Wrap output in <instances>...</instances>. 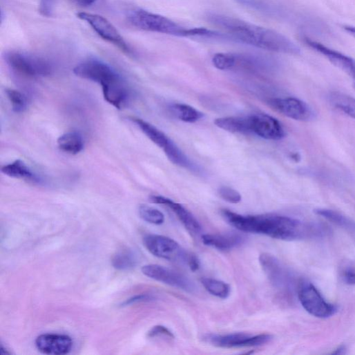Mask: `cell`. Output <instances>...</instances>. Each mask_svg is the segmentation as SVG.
<instances>
[{
	"label": "cell",
	"instance_id": "6da1fadb",
	"mask_svg": "<svg viewBox=\"0 0 355 355\" xmlns=\"http://www.w3.org/2000/svg\"><path fill=\"white\" fill-rule=\"evenodd\" d=\"M207 19L231 41L278 53L296 55L300 52L292 41L273 30L216 13L208 14Z\"/></svg>",
	"mask_w": 355,
	"mask_h": 355
},
{
	"label": "cell",
	"instance_id": "7a4b0ae2",
	"mask_svg": "<svg viewBox=\"0 0 355 355\" xmlns=\"http://www.w3.org/2000/svg\"><path fill=\"white\" fill-rule=\"evenodd\" d=\"M222 215L228 224L242 232L262 234L276 240L296 241L316 234L315 227L285 216H244L229 210L222 211Z\"/></svg>",
	"mask_w": 355,
	"mask_h": 355
},
{
	"label": "cell",
	"instance_id": "3957f363",
	"mask_svg": "<svg viewBox=\"0 0 355 355\" xmlns=\"http://www.w3.org/2000/svg\"><path fill=\"white\" fill-rule=\"evenodd\" d=\"M127 19L131 26L144 31L178 37H193V28H184L166 17L143 10L131 12Z\"/></svg>",
	"mask_w": 355,
	"mask_h": 355
},
{
	"label": "cell",
	"instance_id": "277c9868",
	"mask_svg": "<svg viewBox=\"0 0 355 355\" xmlns=\"http://www.w3.org/2000/svg\"><path fill=\"white\" fill-rule=\"evenodd\" d=\"M73 71L79 77L100 84L103 93L126 84L115 69L97 59H89L81 62Z\"/></svg>",
	"mask_w": 355,
	"mask_h": 355
},
{
	"label": "cell",
	"instance_id": "5b68a950",
	"mask_svg": "<svg viewBox=\"0 0 355 355\" xmlns=\"http://www.w3.org/2000/svg\"><path fill=\"white\" fill-rule=\"evenodd\" d=\"M4 57L12 69L29 77H47L53 71L48 60L29 52L12 50L6 52Z\"/></svg>",
	"mask_w": 355,
	"mask_h": 355
},
{
	"label": "cell",
	"instance_id": "8992f818",
	"mask_svg": "<svg viewBox=\"0 0 355 355\" xmlns=\"http://www.w3.org/2000/svg\"><path fill=\"white\" fill-rule=\"evenodd\" d=\"M214 66L220 70H243L258 72L266 70L271 61L260 56L234 53H218L213 58Z\"/></svg>",
	"mask_w": 355,
	"mask_h": 355
},
{
	"label": "cell",
	"instance_id": "52a82bcc",
	"mask_svg": "<svg viewBox=\"0 0 355 355\" xmlns=\"http://www.w3.org/2000/svg\"><path fill=\"white\" fill-rule=\"evenodd\" d=\"M145 248L153 256L170 260L180 261L186 265L189 253L185 251L174 240L159 235H146L143 238Z\"/></svg>",
	"mask_w": 355,
	"mask_h": 355
},
{
	"label": "cell",
	"instance_id": "ba28073f",
	"mask_svg": "<svg viewBox=\"0 0 355 355\" xmlns=\"http://www.w3.org/2000/svg\"><path fill=\"white\" fill-rule=\"evenodd\" d=\"M298 298L303 308L315 317L327 318L337 311L336 307L327 303L311 283H305L300 287Z\"/></svg>",
	"mask_w": 355,
	"mask_h": 355
},
{
	"label": "cell",
	"instance_id": "9c48e42d",
	"mask_svg": "<svg viewBox=\"0 0 355 355\" xmlns=\"http://www.w3.org/2000/svg\"><path fill=\"white\" fill-rule=\"evenodd\" d=\"M204 339L211 345L222 348L250 347L263 345L273 339L269 334L251 335L247 333L209 334Z\"/></svg>",
	"mask_w": 355,
	"mask_h": 355
},
{
	"label": "cell",
	"instance_id": "30bf717a",
	"mask_svg": "<svg viewBox=\"0 0 355 355\" xmlns=\"http://www.w3.org/2000/svg\"><path fill=\"white\" fill-rule=\"evenodd\" d=\"M77 17L86 22L104 40L113 44L127 55L133 52L117 30L106 19L97 15L81 12Z\"/></svg>",
	"mask_w": 355,
	"mask_h": 355
},
{
	"label": "cell",
	"instance_id": "8fae6325",
	"mask_svg": "<svg viewBox=\"0 0 355 355\" xmlns=\"http://www.w3.org/2000/svg\"><path fill=\"white\" fill-rule=\"evenodd\" d=\"M142 272L153 280L189 293L196 289L194 282L184 274L160 265H145Z\"/></svg>",
	"mask_w": 355,
	"mask_h": 355
},
{
	"label": "cell",
	"instance_id": "7c38bea8",
	"mask_svg": "<svg viewBox=\"0 0 355 355\" xmlns=\"http://www.w3.org/2000/svg\"><path fill=\"white\" fill-rule=\"evenodd\" d=\"M269 104L276 111L294 120L307 122L314 117L311 107L295 97L272 99Z\"/></svg>",
	"mask_w": 355,
	"mask_h": 355
},
{
	"label": "cell",
	"instance_id": "4fadbf2b",
	"mask_svg": "<svg viewBox=\"0 0 355 355\" xmlns=\"http://www.w3.org/2000/svg\"><path fill=\"white\" fill-rule=\"evenodd\" d=\"M303 41L309 48L325 57L333 65L355 80V61L353 59L307 37H303Z\"/></svg>",
	"mask_w": 355,
	"mask_h": 355
},
{
	"label": "cell",
	"instance_id": "5bb4252c",
	"mask_svg": "<svg viewBox=\"0 0 355 355\" xmlns=\"http://www.w3.org/2000/svg\"><path fill=\"white\" fill-rule=\"evenodd\" d=\"M35 345L37 349L42 354L64 355L71 352L73 341L68 335L44 334L37 338Z\"/></svg>",
	"mask_w": 355,
	"mask_h": 355
},
{
	"label": "cell",
	"instance_id": "9a60e30c",
	"mask_svg": "<svg viewBox=\"0 0 355 355\" xmlns=\"http://www.w3.org/2000/svg\"><path fill=\"white\" fill-rule=\"evenodd\" d=\"M251 131L259 137L269 140H280L285 131L278 120L265 114L251 116Z\"/></svg>",
	"mask_w": 355,
	"mask_h": 355
},
{
	"label": "cell",
	"instance_id": "2e32d148",
	"mask_svg": "<svg viewBox=\"0 0 355 355\" xmlns=\"http://www.w3.org/2000/svg\"><path fill=\"white\" fill-rule=\"evenodd\" d=\"M150 201L156 204L164 205L170 209L193 236H197L202 231V227L195 216L182 204L162 196H151Z\"/></svg>",
	"mask_w": 355,
	"mask_h": 355
},
{
	"label": "cell",
	"instance_id": "e0dca14e",
	"mask_svg": "<svg viewBox=\"0 0 355 355\" xmlns=\"http://www.w3.org/2000/svg\"><path fill=\"white\" fill-rule=\"evenodd\" d=\"M244 238L237 233L204 235L202 242L207 246L218 250L227 251L237 248L243 244Z\"/></svg>",
	"mask_w": 355,
	"mask_h": 355
},
{
	"label": "cell",
	"instance_id": "ac0fdd59",
	"mask_svg": "<svg viewBox=\"0 0 355 355\" xmlns=\"http://www.w3.org/2000/svg\"><path fill=\"white\" fill-rule=\"evenodd\" d=\"M260 265L270 282L276 287H281L284 284L285 276L281 266L273 256L264 253L259 258Z\"/></svg>",
	"mask_w": 355,
	"mask_h": 355
},
{
	"label": "cell",
	"instance_id": "d6986e66",
	"mask_svg": "<svg viewBox=\"0 0 355 355\" xmlns=\"http://www.w3.org/2000/svg\"><path fill=\"white\" fill-rule=\"evenodd\" d=\"M1 171L4 174L15 178V179L35 183L41 182L40 178L21 160H17L10 164L3 166Z\"/></svg>",
	"mask_w": 355,
	"mask_h": 355
},
{
	"label": "cell",
	"instance_id": "ffe728a7",
	"mask_svg": "<svg viewBox=\"0 0 355 355\" xmlns=\"http://www.w3.org/2000/svg\"><path fill=\"white\" fill-rule=\"evenodd\" d=\"M215 124L220 128L231 133L242 134L252 133L251 117L218 118L215 120Z\"/></svg>",
	"mask_w": 355,
	"mask_h": 355
},
{
	"label": "cell",
	"instance_id": "44dd1931",
	"mask_svg": "<svg viewBox=\"0 0 355 355\" xmlns=\"http://www.w3.org/2000/svg\"><path fill=\"white\" fill-rule=\"evenodd\" d=\"M131 119L151 141L162 149L170 141V139L163 132L150 123L140 118L132 117Z\"/></svg>",
	"mask_w": 355,
	"mask_h": 355
},
{
	"label": "cell",
	"instance_id": "7402d4cb",
	"mask_svg": "<svg viewBox=\"0 0 355 355\" xmlns=\"http://www.w3.org/2000/svg\"><path fill=\"white\" fill-rule=\"evenodd\" d=\"M57 144L62 151L73 155L82 151L84 147L83 137L77 132H70L62 135L58 139Z\"/></svg>",
	"mask_w": 355,
	"mask_h": 355
},
{
	"label": "cell",
	"instance_id": "603a6c76",
	"mask_svg": "<svg viewBox=\"0 0 355 355\" xmlns=\"http://www.w3.org/2000/svg\"><path fill=\"white\" fill-rule=\"evenodd\" d=\"M330 104L348 117L355 119V99L339 92L329 95Z\"/></svg>",
	"mask_w": 355,
	"mask_h": 355
},
{
	"label": "cell",
	"instance_id": "cb8c5ba5",
	"mask_svg": "<svg viewBox=\"0 0 355 355\" xmlns=\"http://www.w3.org/2000/svg\"><path fill=\"white\" fill-rule=\"evenodd\" d=\"M163 151L173 164L191 170H197L195 164L171 140Z\"/></svg>",
	"mask_w": 355,
	"mask_h": 355
},
{
	"label": "cell",
	"instance_id": "d4e9b609",
	"mask_svg": "<svg viewBox=\"0 0 355 355\" xmlns=\"http://www.w3.org/2000/svg\"><path fill=\"white\" fill-rule=\"evenodd\" d=\"M138 262L137 256L132 250L126 249L117 252L112 258L113 267L120 271L135 268Z\"/></svg>",
	"mask_w": 355,
	"mask_h": 355
},
{
	"label": "cell",
	"instance_id": "484cf974",
	"mask_svg": "<svg viewBox=\"0 0 355 355\" xmlns=\"http://www.w3.org/2000/svg\"><path fill=\"white\" fill-rule=\"evenodd\" d=\"M171 113L179 119L195 123L204 117V114L195 108L184 104H175L170 106Z\"/></svg>",
	"mask_w": 355,
	"mask_h": 355
},
{
	"label": "cell",
	"instance_id": "4316f807",
	"mask_svg": "<svg viewBox=\"0 0 355 355\" xmlns=\"http://www.w3.org/2000/svg\"><path fill=\"white\" fill-rule=\"evenodd\" d=\"M201 282L204 288L216 297L226 299L230 296L231 287L223 281L211 278H204Z\"/></svg>",
	"mask_w": 355,
	"mask_h": 355
},
{
	"label": "cell",
	"instance_id": "83f0119b",
	"mask_svg": "<svg viewBox=\"0 0 355 355\" xmlns=\"http://www.w3.org/2000/svg\"><path fill=\"white\" fill-rule=\"evenodd\" d=\"M315 213L339 227L355 231V224L335 211L327 209H316Z\"/></svg>",
	"mask_w": 355,
	"mask_h": 355
},
{
	"label": "cell",
	"instance_id": "f1b7e54d",
	"mask_svg": "<svg viewBox=\"0 0 355 355\" xmlns=\"http://www.w3.org/2000/svg\"><path fill=\"white\" fill-rule=\"evenodd\" d=\"M237 3L269 16H277L279 10L263 0H236Z\"/></svg>",
	"mask_w": 355,
	"mask_h": 355
},
{
	"label": "cell",
	"instance_id": "f546056e",
	"mask_svg": "<svg viewBox=\"0 0 355 355\" xmlns=\"http://www.w3.org/2000/svg\"><path fill=\"white\" fill-rule=\"evenodd\" d=\"M138 211L140 217L146 222L154 225H161L164 222V215L156 209L142 205Z\"/></svg>",
	"mask_w": 355,
	"mask_h": 355
},
{
	"label": "cell",
	"instance_id": "4dcf8cb0",
	"mask_svg": "<svg viewBox=\"0 0 355 355\" xmlns=\"http://www.w3.org/2000/svg\"><path fill=\"white\" fill-rule=\"evenodd\" d=\"M6 94L15 112L20 113L27 109L28 101L26 97L23 93L17 90L7 89Z\"/></svg>",
	"mask_w": 355,
	"mask_h": 355
},
{
	"label": "cell",
	"instance_id": "1f68e13d",
	"mask_svg": "<svg viewBox=\"0 0 355 355\" xmlns=\"http://www.w3.org/2000/svg\"><path fill=\"white\" fill-rule=\"evenodd\" d=\"M219 195L222 199L231 204H239L242 201V196L237 191L227 186L220 189Z\"/></svg>",
	"mask_w": 355,
	"mask_h": 355
},
{
	"label": "cell",
	"instance_id": "d6a6232c",
	"mask_svg": "<svg viewBox=\"0 0 355 355\" xmlns=\"http://www.w3.org/2000/svg\"><path fill=\"white\" fill-rule=\"evenodd\" d=\"M148 336L151 338L155 336H166L170 338H174L173 334L166 327L162 325H156L148 332Z\"/></svg>",
	"mask_w": 355,
	"mask_h": 355
},
{
	"label": "cell",
	"instance_id": "836d02e7",
	"mask_svg": "<svg viewBox=\"0 0 355 355\" xmlns=\"http://www.w3.org/2000/svg\"><path fill=\"white\" fill-rule=\"evenodd\" d=\"M55 0H41L40 12L46 17H50L53 12Z\"/></svg>",
	"mask_w": 355,
	"mask_h": 355
},
{
	"label": "cell",
	"instance_id": "e575fe53",
	"mask_svg": "<svg viewBox=\"0 0 355 355\" xmlns=\"http://www.w3.org/2000/svg\"><path fill=\"white\" fill-rule=\"evenodd\" d=\"M153 299V297L149 294H140L135 296L126 301H125L124 305H130L141 302L151 301Z\"/></svg>",
	"mask_w": 355,
	"mask_h": 355
},
{
	"label": "cell",
	"instance_id": "d590c367",
	"mask_svg": "<svg viewBox=\"0 0 355 355\" xmlns=\"http://www.w3.org/2000/svg\"><path fill=\"white\" fill-rule=\"evenodd\" d=\"M343 279L348 285H355V267L346 269L343 274Z\"/></svg>",
	"mask_w": 355,
	"mask_h": 355
},
{
	"label": "cell",
	"instance_id": "8d00e7d4",
	"mask_svg": "<svg viewBox=\"0 0 355 355\" xmlns=\"http://www.w3.org/2000/svg\"><path fill=\"white\" fill-rule=\"evenodd\" d=\"M186 265L192 271L195 272L200 268V260L195 254L189 253Z\"/></svg>",
	"mask_w": 355,
	"mask_h": 355
},
{
	"label": "cell",
	"instance_id": "74e56055",
	"mask_svg": "<svg viewBox=\"0 0 355 355\" xmlns=\"http://www.w3.org/2000/svg\"><path fill=\"white\" fill-rule=\"evenodd\" d=\"M79 3L84 7H88L93 5L97 0H77Z\"/></svg>",
	"mask_w": 355,
	"mask_h": 355
},
{
	"label": "cell",
	"instance_id": "f35d334b",
	"mask_svg": "<svg viewBox=\"0 0 355 355\" xmlns=\"http://www.w3.org/2000/svg\"><path fill=\"white\" fill-rule=\"evenodd\" d=\"M343 29L347 34L355 38V27L345 26H343Z\"/></svg>",
	"mask_w": 355,
	"mask_h": 355
},
{
	"label": "cell",
	"instance_id": "ab89813d",
	"mask_svg": "<svg viewBox=\"0 0 355 355\" xmlns=\"http://www.w3.org/2000/svg\"><path fill=\"white\" fill-rule=\"evenodd\" d=\"M346 348L345 346L341 345L339 346L336 349H335L334 352H332V354H343L345 353Z\"/></svg>",
	"mask_w": 355,
	"mask_h": 355
},
{
	"label": "cell",
	"instance_id": "60d3db41",
	"mask_svg": "<svg viewBox=\"0 0 355 355\" xmlns=\"http://www.w3.org/2000/svg\"><path fill=\"white\" fill-rule=\"evenodd\" d=\"M0 351H1L2 354H11V352H10L6 347L1 344V348H0Z\"/></svg>",
	"mask_w": 355,
	"mask_h": 355
}]
</instances>
